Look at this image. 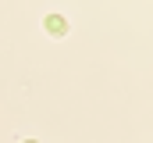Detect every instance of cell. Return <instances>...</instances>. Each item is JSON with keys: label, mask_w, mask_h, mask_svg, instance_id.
<instances>
[{"label": "cell", "mask_w": 153, "mask_h": 143, "mask_svg": "<svg viewBox=\"0 0 153 143\" xmlns=\"http://www.w3.org/2000/svg\"><path fill=\"white\" fill-rule=\"evenodd\" d=\"M22 143H36V140H22Z\"/></svg>", "instance_id": "2"}, {"label": "cell", "mask_w": 153, "mask_h": 143, "mask_svg": "<svg viewBox=\"0 0 153 143\" xmlns=\"http://www.w3.org/2000/svg\"><path fill=\"white\" fill-rule=\"evenodd\" d=\"M43 29H46V32L53 36V39H61V36H68V22H64L61 14H50V18L43 22Z\"/></svg>", "instance_id": "1"}]
</instances>
